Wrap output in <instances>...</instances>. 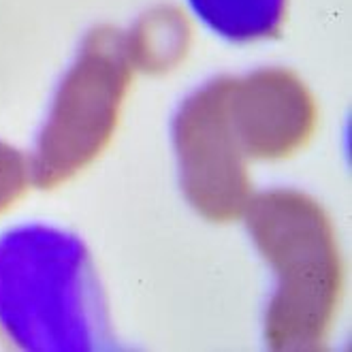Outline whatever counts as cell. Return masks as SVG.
<instances>
[{
	"label": "cell",
	"instance_id": "1",
	"mask_svg": "<svg viewBox=\"0 0 352 352\" xmlns=\"http://www.w3.org/2000/svg\"><path fill=\"white\" fill-rule=\"evenodd\" d=\"M0 327L28 352L109 346L107 301L84 241L45 224L0 235Z\"/></svg>",
	"mask_w": 352,
	"mask_h": 352
},
{
	"label": "cell",
	"instance_id": "2",
	"mask_svg": "<svg viewBox=\"0 0 352 352\" xmlns=\"http://www.w3.org/2000/svg\"><path fill=\"white\" fill-rule=\"evenodd\" d=\"M243 216L278 278L265 312L267 346L282 352L320 350L344 288V265L327 212L305 192L274 188L252 197Z\"/></svg>",
	"mask_w": 352,
	"mask_h": 352
},
{
	"label": "cell",
	"instance_id": "3",
	"mask_svg": "<svg viewBox=\"0 0 352 352\" xmlns=\"http://www.w3.org/2000/svg\"><path fill=\"white\" fill-rule=\"evenodd\" d=\"M131 81L133 65L124 32L113 26L90 30L36 137L28 160L32 186L58 188L102 154L118 129Z\"/></svg>",
	"mask_w": 352,
	"mask_h": 352
},
{
	"label": "cell",
	"instance_id": "4",
	"mask_svg": "<svg viewBox=\"0 0 352 352\" xmlns=\"http://www.w3.org/2000/svg\"><path fill=\"white\" fill-rule=\"evenodd\" d=\"M231 77H216L177 109L171 137L182 190L210 222L239 220L250 205L252 182L229 111Z\"/></svg>",
	"mask_w": 352,
	"mask_h": 352
},
{
	"label": "cell",
	"instance_id": "5",
	"mask_svg": "<svg viewBox=\"0 0 352 352\" xmlns=\"http://www.w3.org/2000/svg\"><path fill=\"white\" fill-rule=\"evenodd\" d=\"M229 111L245 158L282 160L297 154L316 131V100L286 69L231 77Z\"/></svg>",
	"mask_w": 352,
	"mask_h": 352
},
{
	"label": "cell",
	"instance_id": "6",
	"mask_svg": "<svg viewBox=\"0 0 352 352\" xmlns=\"http://www.w3.org/2000/svg\"><path fill=\"white\" fill-rule=\"evenodd\" d=\"M124 38L133 69L162 75L175 69L188 54L192 28L182 9L164 5L141 15Z\"/></svg>",
	"mask_w": 352,
	"mask_h": 352
},
{
	"label": "cell",
	"instance_id": "7",
	"mask_svg": "<svg viewBox=\"0 0 352 352\" xmlns=\"http://www.w3.org/2000/svg\"><path fill=\"white\" fill-rule=\"evenodd\" d=\"M188 3L201 22L235 43L278 36L286 15V0H188Z\"/></svg>",
	"mask_w": 352,
	"mask_h": 352
},
{
	"label": "cell",
	"instance_id": "8",
	"mask_svg": "<svg viewBox=\"0 0 352 352\" xmlns=\"http://www.w3.org/2000/svg\"><path fill=\"white\" fill-rule=\"evenodd\" d=\"M30 184L28 158L9 143L0 141V214L9 212L24 197Z\"/></svg>",
	"mask_w": 352,
	"mask_h": 352
}]
</instances>
